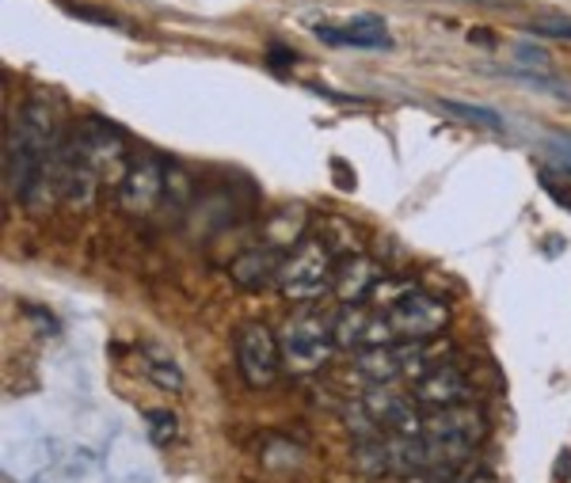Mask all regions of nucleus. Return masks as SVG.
Here are the masks:
<instances>
[{
	"label": "nucleus",
	"mask_w": 571,
	"mask_h": 483,
	"mask_svg": "<svg viewBox=\"0 0 571 483\" xmlns=\"http://www.w3.org/2000/svg\"><path fill=\"white\" fill-rule=\"evenodd\" d=\"M370 312L362 305H343V312L335 316L332 324V339L335 346H362L365 343V331H370Z\"/></svg>",
	"instance_id": "nucleus-16"
},
{
	"label": "nucleus",
	"mask_w": 571,
	"mask_h": 483,
	"mask_svg": "<svg viewBox=\"0 0 571 483\" xmlns=\"http://www.w3.org/2000/svg\"><path fill=\"white\" fill-rule=\"evenodd\" d=\"M61 8H66L69 16H77V20H92V23H107V27H114L119 20L114 16H107L100 12V8H88V4H73V0H61Z\"/></svg>",
	"instance_id": "nucleus-25"
},
{
	"label": "nucleus",
	"mask_w": 571,
	"mask_h": 483,
	"mask_svg": "<svg viewBox=\"0 0 571 483\" xmlns=\"http://www.w3.org/2000/svg\"><path fill=\"white\" fill-rule=\"evenodd\" d=\"M146 426H149V437H153L157 450H164L168 442H176L180 426H176V415L172 411H149L146 415Z\"/></svg>",
	"instance_id": "nucleus-21"
},
{
	"label": "nucleus",
	"mask_w": 571,
	"mask_h": 483,
	"mask_svg": "<svg viewBox=\"0 0 571 483\" xmlns=\"http://www.w3.org/2000/svg\"><path fill=\"white\" fill-rule=\"evenodd\" d=\"M317 240H320V244H324L335 259H339V255H347V259L359 255V244H354V229L347 225V221H339V218H324V221H320Z\"/></svg>",
	"instance_id": "nucleus-18"
},
{
	"label": "nucleus",
	"mask_w": 571,
	"mask_h": 483,
	"mask_svg": "<svg viewBox=\"0 0 571 483\" xmlns=\"http://www.w3.org/2000/svg\"><path fill=\"white\" fill-rule=\"evenodd\" d=\"M469 378L461 365L445 362V365H434L427 378L415 381V404L419 407H431V411H442V407H461L469 400Z\"/></svg>",
	"instance_id": "nucleus-9"
},
{
	"label": "nucleus",
	"mask_w": 571,
	"mask_h": 483,
	"mask_svg": "<svg viewBox=\"0 0 571 483\" xmlns=\"http://www.w3.org/2000/svg\"><path fill=\"white\" fill-rule=\"evenodd\" d=\"M233 346H237V370L248 389H271L279 381V373L286 370L279 335L267 324H244L237 331Z\"/></svg>",
	"instance_id": "nucleus-4"
},
{
	"label": "nucleus",
	"mask_w": 571,
	"mask_h": 483,
	"mask_svg": "<svg viewBox=\"0 0 571 483\" xmlns=\"http://www.w3.org/2000/svg\"><path fill=\"white\" fill-rule=\"evenodd\" d=\"M445 483H495V476H492V469H484V464L469 461V464H461L458 472H450V476H445Z\"/></svg>",
	"instance_id": "nucleus-24"
},
{
	"label": "nucleus",
	"mask_w": 571,
	"mask_h": 483,
	"mask_svg": "<svg viewBox=\"0 0 571 483\" xmlns=\"http://www.w3.org/2000/svg\"><path fill=\"white\" fill-rule=\"evenodd\" d=\"M191 199H194V179L183 172L180 164H168V179H164V199L160 205L172 210V218H183L191 210Z\"/></svg>",
	"instance_id": "nucleus-17"
},
{
	"label": "nucleus",
	"mask_w": 571,
	"mask_h": 483,
	"mask_svg": "<svg viewBox=\"0 0 571 483\" xmlns=\"http://www.w3.org/2000/svg\"><path fill=\"white\" fill-rule=\"evenodd\" d=\"M541 187H545V191L552 194V199H557V202L564 205V210L571 213V194H568V191H560V187L552 183V175H549V172H541Z\"/></svg>",
	"instance_id": "nucleus-28"
},
{
	"label": "nucleus",
	"mask_w": 571,
	"mask_h": 483,
	"mask_svg": "<svg viewBox=\"0 0 571 483\" xmlns=\"http://www.w3.org/2000/svg\"><path fill=\"white\" fill-rule=\"evenodd\" d=\"M439 107L445 114H458L461 122H472V127H484V130H503L507 127L492 107H472V103H458V100H439Z\"/></svg>",
	"instance_id": "nucleus-19"
},
{
	"label": "nucleus",
	"mask_w": 571,
	"mask_h": 483,
	"mask_svg": "<svg viewBox=\"0 0 571 483\" xmlns=\"http://www.w3.org/2000/svg\"><path fill=\"white\" fill-rule=\"evenodd\" d=\"M69 145H73V153L84 160V164H92L96 172H100V179H114V183H122V175H127L133 160L127 133L114 127V122L100 119V114H88L77 127Z\"/></svg>",
	"instance_id": "nucleus-3"
},
{
	"label": "nucleus",
	"mask_w": 571,
	"mask_h": 483,
	"mask_svg": "<svg viewBox=\"0 0 571 483\" xmlns=\"http://www.w3.org/2000/svg\"><path fill=\"white\" fill-rule=\"evenodd\" d=\"M279 346H282V365L290 373H317L332 362L335 351L332 324L312 316V312H298V316H290L282 324Z\"/></svg>",
	"instance_id": "nucleus-2"
},
{
	"label": "nucleus",
	"mask_w": 571,
	"mask_h": 483,
	"mask_svg": "<svg viewBox=\"0 0 571 483\" xmlns=\"http://www.w3.org/2000/svg\"><path fill=\"white\" fill-rule=\"evenodd\" d=\"M141 370H146V378L157 384V389H164V392H183V370H180V362H176L168 351H160V346L153 343H146L141 346Z\"/></svg>",
	"instance_id": "nucleus-14"
},
{
	"label": "nucleus",
	"mask_w": 571,
	"mask_h": 483,
	"mask_svg": "<svg viewBox=\"0 0 571 483\" xmlns=\"http://www.w3.org/2000/svg\"><path fill=\"white\" fill-rule=\"evenodd\" d=\"M164 179H168V164L157 153L133 157L127 175H122L119 183L122 213H130V218H149L160 205V199H164Z\"/></svg>",
	"instance_id": "nucleus-6"
},
{
	"label": "nucleus",
	"mask_w": 571,
	"mask_h": 483,
	"mask_svg": "<svg viewBox=\"0 0 571 483\" xmlns=\"http://www.w3.org/2000/svg\"><path fill=\"white\" fill-rule=\"evenodd\" d=\"M545 149H549V157L557 160L560 172H568V175H571V133H549V138H545Z\"/></svg>",
	"instance_id": "nucleus-22"
},
{
	"label": "nucleus",
	"mask_w": 571,
	"mask_h": 483,
	"mask_svg": "<svg viewBox=\"0 0 571 483\" xmlns=\"http://www.w3.org/2000/svg\"><path fill=\"white\" fill-rule=\"evenodd\" d=\"M335 255L320 244L317 237L301 240L293 255H286L282 274H279V293L286 301H317L328 290H335Z\"/></svg>",
	"instance_id": "nucleus-1"
},
{
	"label": "nucleus",
	"mask_w": 571,
	"mask_h": 483,
	"mask_svg": "<svg viewBox=\"0 0 571 483\" xmlns=\"http://www.w3.org/2000/svg\"><path fill=\"white\" fill-rule=\"evenodd\" d=\"M305 237V210L301 205H282L267 218V248H290V244H301Z\"/></svg>",
	"instance_id": "nucleus-15"
},
{
	"label": "nucleus",
	"mask_w": 571,
	"mask_h": 483,
	"mask_svg": "<svg viewBox=\"0 0 571 483\" xmlns=\"http://www.w3.org/2000/svg\"><path fill=\"white\" fill-rule=\"evenodd\" d=\"M286 255L279 248H252V252L237 255L229 263V279H233L240 290H263V285L279 282Z\"/></svg>",
	"instance_id": "nucleus-11"
},
{
	"label": "nucleus",
	"mask_w": 571,
	"mask_h": 483,
	"mask_svg": "<svg viewBox=\"0 0 571 483\" xmlns=\"http://www.w3.org/2000/svg\"><path fill=\"white\" fill-rule=\"evenodd\" d=\"M412 290H415V285L408 282V279H381L378 285H373L370 301H373V305H378L381 312H385V309H392V305H397V301H404V298H408V293H412Z\"/></svg>",
	"instance_id": "nucleus-20"
},
{
	"label": "nucleus",
	"mask_w": 571,
	"mask_h": 483,
	"mask_svg": "<svg viewBox=\"0 0 571 483\" xmlns=\"http://www.w3.org/2000/svg\"><path fill=\"white\" fill-rule=\"evenodd\" d=\"M507 77L522 80V84H533L538 92L560 95V100H564V95H571V92H568V84H560V80H552V77H545V73H507Z\"/></svg>",
	"instance_id": "nucleus-23"
},
{
	"label": "nucleus",
	"mask_w": 571,
	"mask_h": 483,
	"mask_svg": "<svg viewBox=\"0 0 571 483\" xmlns=\"http://www.w3.org/2000/svg\"><path fill=\"white\" fill-rule=\"evenodd\" d=\"M332 168H335V172H339V179H335V183L343 187V191H354V172H347V168H343V160H332Z\"/></svg>",
	"instance_id": "nucleus-30"
},
{
	"label": "nucleus",
	"mask_w": 571,
	"mask_h": 483,
	"mask_svg": "<svg viewBox=\"0 0 571 483\" xmlns=\"http://www.w3.org/2000/svg\"><path fill=\"white\" fill-rule=\"evenodd\" d=\"M317 39L328 42V47H359V50H389L392 47L381 16H354V20H347L343 27L317 23Z\"/></svg>",
	"instance_id": "nucleus-10"
},
{
	"label": "nucleus",
	"mask_w": 571,
	"mask_h": 483,
	"mask_svg": "<svg viewBox=\"0 0 571 483\" xmlns=\"http://www.w3.org/2000/svg\"><path fill=\"white\" fill-rule=\"evenodd\" d=\"M298 61V53L286 50V47H271V66H293Z\"/></svg>",
	"instance_id": "nucleus-29"
},
{
	"label": "nucleus",
	"mask_w": 571,
	"mask_h": 483,
	"mask_svg": "<svg viewBox=\"0 0 571 483\" xmlns=\"http://www.w3.org/2000/svg\"><path fill=\"white\" fill-rule=\"evenodd\" d=\"M354 370L362 373L370 384H392L404 378V362H400V346H365L354 362Z\"/></svg>",
	"instance_id": "nucleus-13"
},
{
	"label": "nucleus",
	"mask_w": 571,
	"mask_h": 483,
	"mask_svg": "<svg viewBox=\"0 0 571 483\" xmlns=\"http://www.w3.org/2000/svg\"><path fill=\"white\" fill-rule=\"evenodd\" d=\"M362 407H365V415H370V423L392 426V431L404 437L423 434V415H419L415 396H404V392L389 389V384H373V389L365 392Z\"/></svg>",
	"instance_id": "nucleus-7"
},
{
	"label": "nucleus",
	"mask_w": 571,
	"mask_h": 483,
	"mask_svg": "<svg viewBox=\"0 0 571 483\" xmlns=\"http://www.w3.org/2000/svg\"><path fill=\"white\" fill-rule=\"evenodd\" d=\"M385 320L392 335L404 339V343H431V339L450 324V305H445L442 298H434V293L412 290L404 301L385 309Z\"/></svg>",
	"instance_id": "nucleus-5"
},
{
	"label": "nucleus",
	"mask_w": 571,
	"mask_h": 483,
	"mask_svg": "<svg viewBox=\"0 0 571 483\" xmlns=\"http://www.w3.org/2000/svg\"><path fill=\"white\" fill-rule=\"evenodd\" d=\"M514 53H519L522 66H538V69H545V61H549V53H545V50H538V47H530V42H519V47H514Z\"/></svg>",
	"instance_id": "nucleus-27"
},
{
	"label": "nucleus",
	"mask_w": 571,
	"mask_h": 483,
	"mask_svg": "<svg viewBox=\"0 0 571 483\" xmlns=\"http://www.w3.org/2000/svg\"><path fill=\"white\" fill-rule=\"evenodd\" d=\"M533 34H549V39H571V20H533Z\"/></svg>",
	"instance_id": "nucleus-26"
},
{
	"label": "nucleus",
	"mask_w": 571,
	"mask_h": 483,
	"mask_svg": "<svg viewBox=\"0 0 571 483\" xmlns=\"http://www.w3.org/2000/svg\"><path fill=\"white\" fill-rule=\"evenodd\" d=\"M381 279H385V274H381V266L373 263L370 255H354V259H347V263H339L332 293L343 301V305H362V301H370L373 285Z\"/></svg>",
	"instance_id": "nucleus-12"
},
{
	"label": "nucleus",
	"mask_w": 571,
	"mask_h": 483,
	"mask_svg": "<svg viewBox=\"0 0 571 483\" xmlns=\"http://www.w3.org/2000/svg\"><path fill=\"white\" fill-rule=\"evenodd\" d=\"M404 483H442V476H408Z\"/></svg>",
	"instance_id": "nucleus-31"
},
{
	"label": "nucleus",
	"mask_w": 571,
	"mask_h": 483,
	"mask_svg": "<svg viewBox=\"0 0 571 483\" xmlns=\"http://www.w3.org/2000/svg\"><path fill=\"white\" fill-rule=\"evenodd\" d=\"M488 434V423L477 407L461 404V407H442L423 415V434L419 437H431V442H453V445H465V450H477Z\"/></svg>",
	"instance_id": "nucleus-8"
}]
</instances>
